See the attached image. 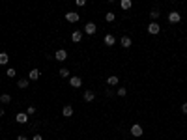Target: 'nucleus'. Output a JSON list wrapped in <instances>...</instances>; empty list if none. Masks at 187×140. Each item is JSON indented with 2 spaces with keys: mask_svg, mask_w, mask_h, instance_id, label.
I'll use <instances>...</instances> for the list:
<instances>
[{
  "mask_svg": "<svg viewBox=\"0 0 187 140\" xmlns=\"http://www.w3.org/2000/svg\"><path fill=\"white\" fill-rule=\"evenodd\" d=\"M148 32L152 34V36H155V34H159V32H161V28H159V24H157V22H150V24H148Z\"/></svg>",
  "mask_w": 187,
  "mask_h": 140,
  "instance_id": "2",
  "label": "nucleus"
},
{
  "mask_svg": "<svg viewBox=\"0 0 187 140\" xmlns=\"http://www.w3.org/2000/svg\"><path fill=\"white\" fill-rule=\"evenodd\" d=\"M66 19H68V22H77L79 21V13L69 11V13H66Z\"/></svg>",
  "mask_w": 187,
  "mask_h": 140,
  "instance_id": "4",
  "label": "nucleus"
},
{
  "mask_svg": "<svg viewBox=\"0 0 187 140\" xmlns=\"http://www.w3.org/2000/svg\"><path fill=\"white\" fill-rule=\"evenodd\" d=\"M116 93H118L120 97H124V95L127 93V90H126V88H120V90H116Z\"/></svg>",
  "mask_w": 187,
  "mask_h": 140,
  "instance_id": "23",
  "label": "nucleus"
},
{
  "mask_svg": "<svg viewBox=\"0 0 187 140\" xmlns=\"http://www.w3.org/2000/svg\"><path fill=\"white\" fill-rule=\"evenodd\" d=\"M0 116H4V108H0Z\"/></svg>",
  "mask_w": 187,
  "mask_h": 140,
  "instance_id": "29",
  "label": "nucleus"
},
{
  "mask_svg": "<svg viewBox=\"0 0 187 140\" xmlns=\"http://www.w3.org/2000/svg\"><path fill=\"white\" fill-rule=\"evenodd\" d=\"M32 140H43V138L39 137V134H34V138H32Z\"/></svg>",
  "mask_w": 187,
  "mask_h": 140,
  "instance_id": "28",
  "label": "nucleus"
},
{
  "mask_svg": "<svg viewBox=\"0 0 187 140\" xmlns=\"http://www.w3.org/2000/svg\"><path fill=\"white\" fill-rule=\"evenodd\" d=\"M58 75H60V77H64V79H66V77H69V69H66V67H62V69L58 71Z\"/></svg>",
  "mask_w": 187,
  "mask_h": 140,
  "instance_id": "21",
  "label": "nucleus"
},
{
  "mask_svg": "<svg viewBox=\"0 0 187 140\" xmlns=\"http://www.w3.org/2000/svg\"><path fill=\"white\" fill-rule=\"evenodd\" d=\"M8 62H10V56L6 52H0V65H6Z\"/></svg>",
  "mask_w": 187,
  "mask_h": 140,
  "instance_id": "17",
  "label": "nucleus"
},
{
  "mask_svg": "<svg viewBox=\"0 0 187 140\" xmlns=\"http://www.w3.org/2000/svg\"><path fill=\"white\" fill-rule=\"evenodd\" d=\"M131 134H133V137H142V127H140L139 123H135L131 127Z\"/></svg>",
  "mask_w": 187,
  "mask_h": 140,
  "instance_id": "5",
  "label": "nucleus"
},
{
  "mask_svg": "<svg viewBox=\"0 0 187 140\" xmlns=\"http://www.w3.org/2000/svg\"><path fill=\"white\" fill-rule=\"evenodd\" d=\"M54 58H56V60H60V62H64L66 58H68V52H66L64 49H58V51L54 52Z\"/></svg>",
  "mask_w": 187,
  "mask_h": 140,
  "instance_id": "3",
  "label": "nucleus"
},
{
  "mask_svg": "<svg viewBox=\"0 0 187 140\" xmlns=\"http://www.w3.org/2000/svg\"><path fill=\"white\" fill-rule=\"evenodd\" d=\"M93 97H96V93H93L92 90H86V92H84V101H86V103L93 101Z\"/></svg>",
  "mask_w": 187,
  "mask_h": 140,
  "instance_id": "10",
  "label": "nucleus"
},
{
  "mask_svg": "<svg viewBox=\"0 0 187 140\" xmlns=\"http://www.w3.org/2000/svg\"><path fill=\"white\" fill-rule=\"evenodd\" d=\"M10 101H11V95H8V93H2V95H0V103H2V105H8Z\"/></svg>",
  "mask_w": 187,
  "mask_h": 140,
  "instance_id": "19",
  "label": "nucleus"
},
{
  "mask_svg": "<svg viewBox=\"0 0 187 140\" xmlns=\"http://www.w3.org/2000/svg\"><path fill=\"white\" fill-rule=\"evenodd\" d=\"M69 84H71L73 88H79V86L82 84V79H81V77H71V79H69Z\"/></svg>",
  "mask_w": 187,
  "mask_h": 140,
  "instance_id": "6",
  "label": "nucleus"
},
{
  "mask_svg": "<svg viewBox=\"0 0 187 140\" xmlns=\"http://www.w3.org/2000/svg\"><path fill=\"white\" fill-rule=\"evenodd\" d=\"M181 110H184V114H187V103H184V105H181Z\"/></svg>",
  "mask_w": 187,
  "mask_h": 140,
  "instance_id": "26",
  "label": "nucleus"
},
{
  "mask_svg": "<svg viewBox=\"0 0 187 140\" xmlns=\"http://www.w3.org/2000/svg\"><path fill=\"white\" fill-rule=\"evenodd\" d=\"M17 140H28V138H26L24 134H19V137H17Z\"/></svg>",
  "mask_w": 187,
  "mask_h": 140,
  "instance_id": "27",
  "label": "nucleus"
},
{
  "mask_svg": "<svg viewBox=\"0 0 187 140\" xmlns=\"http://www.w3.org/2000/svg\"><path fill=\"white\" fill-rule=\"evenodd\" d=\"M26 114H36V107H28L26 108Z\"/></svg>",
  "mask_w": 187,
  "mask_h": 140,
  "instance_id": "25",
  "label": "nucleus"
},
{
  "mask_svg": "<svg viewBox=\"0 0 187 140\" xmlns=\"http://www.w3.org/2000/svg\"><path fill=\"white\" fill-rule=\"evenodd\" d=\"M150 17H152V22H155L159 19V10H152L150 11Z\"/></svg>",
  "mask_w": 187,
  "mask_h": 140,
  "instance_id": "20",
  "label": "nucleus"
},
{
  "mask_svg": "<svg viewBox=\"0 0 187 140\" xmlns=\"http://www.w3.org/2000/svg\"><path fill=\"white\" fill-rule=\"evenodd\" d=\"M39 75H41V73H39V69H32V71L28 73V80H38Z\"/></svg>",
  "mask_w": 187,
  "mask_h": 140,
  "instance_id": "8",
  "label": "nucleus"
},
{
  "mask_svg": "<svg viewBox=\"0 0 187 140\" xmlns=\"http://www.w3.org/2000/svg\"><path fill=\"white\" fill-rule=\"evenodd\" d=\"M107 84H109V86H116V84H118V77L116 75H110L109 79H107Z\"/></svg>",
  "mask_w": 187,
  "mask_h": 140,
  "instance_id": "16",
  "label": "nucleus"
},
{
  "mask_svg": "<svg viewBox=\"0 0 187 140\" xmlns=\"http://www.w3.org/2000/svg\"><path fill=\"white\" fill-rule=\"evenodd\" d=\"M131 6H133L131 0H122V2H120V8H122V10H129Z\"/></svg>",
  "mask_w": 187,
  "mask_h": 140,
  "instance_id": "18",
  "label": "nucleus"
},
{
  "mask_svg": "<svg viewBox=\"0 0 187 140\" xmlns=\"http://www.w3.org/2000/svg\"><path fill=\"white\" fill-rule=\"evenodd\" d=\"M96 24H93V22H88V24L86 26H84V32H86L88 36H92V34H96Z\"/></svg>",
  "mask_w": 187,
  "mask_h": 140,
  "instance_id": "7",
  "label": "nucleus"
},
{
  "mask_svg": "<svg viewBox=\"0 0 187 140\" xmlns=\"http://www.w3.org/2000/svg\"><path fill=\"white\" fill-rule=\"evenodd\" d=\"M71 39H73L75 43H79V41H81V39H82V32H79V30H75V32L71 34Z\"/></svg>",
  "mask_w": 187,
  "mask_h": 140,
  "instance_id": "12",
  "label": "nucleus"
},
{
  "mask_svg": "<svg viewBox=\"0 0 187 140\" xmlns=\"http://www.w3.org/2000/svg\"><path fill=\"white\" fill-rule=\"evenodd\" d=\"M122 47H124V49H129V47H131V38H129V36H124V38H122Z\"/></svg>",
  "mask_w": 187,
  "mask_h": 140,
  "instance_id": "14",
  "label": "nucleus"
},
{
  "mask_svg": "<svg viewBox=\"0 0 187 140\" xmlns=\"http://www.w3.org/2000/svg\"><path fill=\"white\" fill-rule=\"evenodd\" d=\"M62 114H64L66 118H69V116L73 114V107H71V105H66L64 108H62Z\"/></svg>",
  "mask_w": 187,
  "mask_h": 140,
  "instance_id": "9",
  "label": "nucleus"
},
{
  "mask_svg": "<svg viewBox=\"0 0 187 140\" xmlns=\"http://www.w3.org/2000/svg\"><path fill=\"white\" fill-rule=\"evenodd\" d=\"M8 77H10V79H13V77H15V69H11V67H10V69H8V73H6Z\"/></svg>",
  "mask_w": 187,
  "mask_h": 140,
  "instance_id": "24",
  "label": "nucleus"
},
{
  "mask_svg": "<svg viewBox=\"0 0 187 140\" xmlns=\"http://www.w3.org/2000/svg\"><path fill=\"white\" fill-rule=\"evenodd\" d=\"M105 21H107V22H112V21H114V13H112V11H109V13L105 15Z\"/></svg>",
  "mask_w": 187,
  "mask_h": 140,
  "instance_id": "22",
  "label": "nucleus"
},
{
  "mask_svg": "<svg viewBox=\"0 0 187 140\" xmlns=\"http://www.w3.org/2000/svg\"><path fill=\"white\" fill-rule=\"evenodd\" d=\"M17 88L26 90V88H28V79H19V82H17Z\"/></svg>",
  "mask_w": 187,
  "mask_h": 140,
  "instance_id": "15",
  "label": "nucleus"
},
{
  "mask_svg": "<svg viewBox=\"0 0 187 140\" xmlns=\"http://www.w3.org/2000/svg\"><path fill=\"white\" fill-rule=\"evenodd\" d=\"M15 120L19 121V123H26V121H28V114H24V112H19Z\"/></svg>",
  "mask_w": 187,
  "mask_h": 140,
  "instance_id": "11",
  "label": "nucleus"
},
{
  "mask_svg": "<svg viewBox=\"0 0 187 140\" xmlns=\"http://www.w3.org/2000/svg\"><path fill=\"white\" fill-rule=\"evenodd\" d=\"M180 21H181V15L178 11H170V13H168V22L176 24V22H180Z\"/></svg>",
  "mask_w": 187,
  "mask_h": 140,
  "instance_id": "1",
  "label": "nucleus"
},
{
  "mask_svg": "<svg viewBox=\"0 0 187 140\" xmlns=\"http://www.w3.org/2000/svg\"><path fill=\"white\" fill-rule=\"evenodd\" d=\"M114 41H116V38H114L112 34H107L105 36V45H109V47H110V45H114Z\"/></svg>",
  "mask_w": 187,
  "mask_h": 140,
  "instance_id": "13",
  "label": "nucleus"
}]
</instances>
